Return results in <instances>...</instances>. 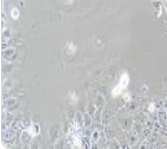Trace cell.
I'll return each mask as SVG.
<instances>
[{
	"mask_svg": "<svg viewBox=\"0 0 167 149\" xmlns=\"http://www.w3.org/2000/svg\"><path fill=\"white\" fill-rule=\"evenodd\" d=\"M128 81H129V76L127 73H124L122 76V78L119 80V82H118V85L115 87L114 90H113V96L116 97V96H118L119 94H122V91L127 87L128 85Z\"/></svg>",
	"mask_w": 167,
	"mask_h": 149,
	"instance_id": "1",
	"label": "cell"
},
{
	"mask_svg": "<svg viewBox=\"0 0 167 149\" xmlns=\"http://www.w3.org/2000/svg\"><path fill=\"white\" fill-rule=\"evenodd\" d=\"M18 15H19L18 10H17V9H14V10H12V17H14V18H18Z\"/></svg>",
	"mask_w": 167,
	"mask_h": 149,
	"instance_id": "2",
	"label": "cell"
}]
</instances>
